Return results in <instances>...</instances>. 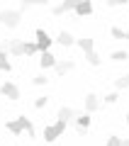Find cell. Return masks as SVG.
Returning <instances> with one entry per match:
<instances>
[{
	"label": "cell",
	"instance_id": "cell-1",
	"mask_svg": "<svg viewBox=\"0 0 129 146\" xmlns=\"http://www.w3.org/2000/svg\"><path fill=\"white\" fill-rule=\"evenodd\" d=\"M7 131H12V134H22V131H27V136L29 139H34V124H32L27 117H17V119L7 122Z\"/></svg>",
	"mask_w": 129,
	"mask_h": 146
},
{
	"label": "cell",
	"instance_id": "cell-2",
	"mask_svg": "<svg viewBox=\"0 0 129 146\" xmlns=\"http://www.w3.org/2000/svg\"><path fill=\"white\" fill-rule=\"evenodd\" d=\"M22 22V12L20 10H0V25H5L7 29H15Z\"/></svg>",
	"mask_w": 129,
	"mask_h": 146
},
{
	"label": "cell",
	"instance_id": "cell-3",
	"mask_svg": "<svg viewBox=\"0 0 129 146\" xmlns=\"http://www.w3.org/2000/svg\"><path fill=\"white\" fill-rule=\"evenodd\" d=\"M66 124H68V122H63V119L54 122V124H47V127H44V139H47V141H56L59 136H63Z\"/></svg>",
	"mask_w": 129,
	"mask_h": 146
},
{
	"label": "cell",
	"instance_id": "cell-4",
	"mask_svg": "<svg viewBox=\"0 0 129 146\" xmlns=\"http://www.w3.org/2000/svg\"><path fill=\"white\" fill-rule=\"evenodd\" d=\"M51 42H54V39H51L44 29H37V46H39V54H41V51H49Z\"/></svg>",
	"mask_w": 129,
	"mask_h": 146
},
{
	"label": "cell",
	"instance_id": "cell-5",
	"mask_svg": "<svg viewBox=\"0 0 129 146\" xmlns=\"http://www.w3.org/2000/svg\"><path fill=\"white\" fill-rule=\"evenodd\" d=\"M78 3H83V0H63V3H59V5L51 7V12L54 15H63V12H68V10H76Z\"/></svg>",
	"mask_w": 129,
	"mask_h": 146
},
{
	"label": "cell",
	"instance_id": "cell-6",
	"mask_svg": "<svg viewBox=\"0 0 129 146\" xmlns=\"http://www.w3.org/2000/svg\"><path fill=\"white\" fill-rule=\"evenodd\" d=\"M3 95H5L7 100H20V88H17L12 80H5V83H3Z\"/></svg>",
	"mask_w": 129,
	"mask_h": 146
},
{
	"label": "cell",
	"instance_id": "cell-7",
	"mask_svg": "<svg viewBox=\"0 0 129 146\" xmlns=\"http://www.w3.org/2000/svg\"><path fill=\"white\" fill-rule=\"evenodd\" d=\"M90 122H93L90 112H83V115H78V117H76V127H78V131H80V134H85V129L90 127Z\"/></svg>",
	"mask_w": 129,
	"mask_h": 146
},
{
	"label": "cell",
	"instance_id": "cell-8",
	"mask_svg": "<svg viewBox=\"0 0 129 146\" xmlns=\"http://www.w3.org/2000/svg\"><path fill=\"white\" fill-rule=\"evenodd\" d=\"M56 61H59V58L54 56L51 51H41V58H39V66L44 68V71H47V68H54V66H56Z\"/></svg>",
	"mask_w": 129,
	"mask_h": 146
},
{
	"label": "cell",
	"instance_id": "cell-9",
	"mask_svg": "<svg viewBox=\"0 0 129 146\" xmlns=\"http://www.w3.org/2000/svg\"><path fill=\"white\" fill-rule=\"evenodd\" d=\"M73 68H76V61H56V66H54V71L59 73V76H66V73H71Z\"/></svg>",
	"mask_w": 129,
	"mask_h": 146
},
{
	"label": "cell",
	"instance_id": "cell-10",
	"mask_svg": "<svg viewBox=\"0 0 129 146\" xmlns=\"http://www.w3.org/2000/svg\"><path fill=\"white\" fill-rule=\"evenodd\" d=\"M54 42H56V44H61V46L66 49V46H73V44H76V39H73V34H71V32H66V29H63V32H59V36L54 39Z\"/></svg>",
	"mask_w": 129,
	"mask_h": 146
},
{
	"label": "cell",
	"instance_id": "cell-11",
	"mask_svg": "<svg viewBox=\"0 0 129 146\" xmlns=\"http://www.w3.org/2000/svg\"><path fill=\"white\" fill-rule=\"evenodd\" d=\"M98 107H100V98L95 93H88L85 95V112H95Z\"/></svg>",
	"mask_w": 129,
	"mask_h": 146
},
{
	"label": "cell",
	"instance_id": "cell-12",
	"mask_svg": "<svg viewBox=\"0 0 129 146\" xmlns=\"http://www.w3.org/2000/svg\"><path fill=\"white\" fill-rule=\"evenodd\" d=\"M90 12H93V3H90V0H83V3H78V5H76V15L88 17Z\"/></svg>",
	"mask_w": 129,
	"mask_h": 146
},
{
	"label": "cell",
	"instance_id": "cell-13",
	"mask_svg": "<svg viewBox=\"0 0 129 146\" xmlns=\"http://www.w3.org/2000/svg\"><path fill=\"white\" fill-rule=\"evenodd\" d=\"M78 117V112L73 107H66V105H63L61 110H59V119H63V122H71V119H76Z\"/></svg>",
	"mask_w": 129,
	"mask_h": 146
},
{
	"label": "cell",
	"instance_id": "cell-14",
	"mask_svg": "<svg viewBox=\"0 0 129 146\" xmlns=\"http://www.w3.org/2000/svg\"><path fill=\"white\" fill-rule=\"evenodd\" d=\"M7 51H10L12 56H25V42H20V39H12Z\"/></svg>",
	"mask_w": 129,
	"mask_h": 146
},
{
	"label": "cell",
	"instance_id": "cell-15",
	"mask_svg": "<svg viewBox=\"0 0 129 146\" xmlns=\"http://www.w3.org/2000/svg\"><path fill=\"white\" fill-rule=\"evenodd\" d=\"M76 44H78V46H80L85 54L95 49V39H90V36H83V39H76Z\"/></svg>",
	"mask_w": 129,
	"mask_h": 146
},
{
	"label": "cell",
	"instance_id": "cell-16",
	"mask_svg": "<svg viewBox=\"0 0 129 146\" xmlns=\"http://www.w3.org/2000/svg\"><path fill=\"white\" fill-rule=\"evenodd\" d=\"M0 71H5V73L12 71V63L7 61V51H3V49H0Z\"/></svg>",
	"mask_w": 129,
	"mask_h": 146
},
{
	"label": "cell",
	"instance_id": "cell-17",
	"mask_svg": "<svg viewBox=\"0 0 129 146\" xmlns=\"http://www.w3.org/2000/svg\"><path fill=\"white\" fill-rule=\"evenodd\" d=\"M114 88H117V90H124V88H129V73H127V76H122V78H117V80H114Z\"/></svg>",
	"mask_w": 129,
	"mask_h": 146
},
{
	"label": "cell",
	"instance_id": "cell-18",
	"mask_svg": "<svg viewBox=\"0 0 129 146\" xmlns=\"http://www.w3.org/2000/svg\"><path fill=\"white\" fill-rule=\"evenodd\" d=\"M85 58H88V63H90V66H100V56L95 54V49H93V51H88V54H85Z\"/></svg>",
	"mask_w": 129,
	"mask_h": 146
},
{
	"label": "cell",
	"instance_id": "cell-19",
	"mask_svg": "<svg viewBox=\"0 0 129 146\" xmlns=\"http://www.w3.org/2000/svg\"><path fill=\"white\" fill-rule=\"evenodd\" d=\"M39 51V46H37V42H25V54L27 56H32V54Z\"/></svg>",
	"mask_w": 129,
	"mask_h": 146
},
{
	"label": "cell",
	"instance_id": "cell-20",
	"mask_svg": "<svg viewBox=\"0 0 129 146\" xmlns=\"http://www.w3.org/2000/svg\"><path fill=\"white\" fill-rule=\"evenodd\" d=\"M110 34H112L114 39H127V32L119 29V27H112V29H110Z\"/></svg>",
	"mask_w": 129,
	"mask_h": 146
},
{
	"label": "cell",
	"instance_id": "cell-21",
	"mask_svg": "<svg viewBox=\"0 0 129 146\" xmlns=\"http://www.w3.org/2000/svg\"><path fill=\"white\" fill-rule=\"evenodd\" d=\"M110 58H112V61H127L129 54L127 51H112V56H110Z\"/></svg>",
	"mask_w": 129,
	"mask_h": 146
},
{
	"label": "cell",
	"instance_id": "cell-22",
	"mask_svg": "<svg viewBox=\"0 0 129 146\" xmlns=\"http://www.w3.org/2000/svg\"><path fill=\"white\" fill-rule=\"evenodd\" d=\"M47 76H44V73H41V76H34V80H32V83H34V85H47Z\"/></svg>",
	"mask_w": 129,
	"mask_h": 146
},
{
	"label": "cell",
	"instance_id": "cell-23",
	"mask_svg": "<svg viewBox=\"0 0 129 146\" xmlns=\"http://www.w3.org/2000/svg\"><path fill=\"white\" fill-rule=\"evenodd\" d=\"M107 146H122V139H119V136H110V139H107Z\"/></svg>",
	"mask_w": 129,
	"mask_h": 146
},
{
	"label": "cell",
	"instance_id": "cell-24",
	"mask_svg": "<svg viewBox=\"0 0 129 146\" xmlns=\"http://www.w3.org/2000/svg\"><path fill=\"white\" fill-rule=\"evenodd\" d=\"M129 0H107V5L110 7H122V5H127Z\"/></svg>",
	"mask_w": 129,
	"mask_h": 146
},
{
	"label": "cell",
	"instance_id": "cell-25",
	"mask_svg": "<svg viewBox=\"0 0 129 146\" xmlns=\"http://www.w3.org/2000/svg\"><path fill=\"white\" fill-rule=\"evenodd\" d=\"M117 98H119L117 93H107V95H105V102H107V105H112V102H117Z\"/></svg>",
	"mask_w": 129,
	"mask_h": 146
},
{
	"label": "cell",
	"instance_id": "cell-26",
	"mask_svg": "<svg viewBox=\"0 0 129 146\" xmlns=\"http://www.w3.org/2000/svg\"><path fill=\"white\" fill-rule=\"evenodd\" d=\"M47 102H49V98H37V100H34V107H37V110H41Z\"/></svg>",
	"mask_w": 129,
	"mask_h": 146
},
{
	"label": "cell",
	"instance_id": "cell-27",
	"mask_svg": "<svg viewBox=\"0 0 129 146\" xmlns=\"http://www.w3.org/2000/svg\"><path fill=\"white\" fill-rule=\"evenodd\" d=\"M29 5H34V0H22V7H20V12H22V10H27Z\"/></svg>",
	"mask_w": 129,
	"mask_h": 146
},
{
	"label": "cell",
	"instance_id": "cell-28",
	"mask_svg": "<svg viewBox=\"0 0 129 146\" xmlns=\"http://www.w3.org/2000/svg\"><path fill=\"white\" fill-rule=\"evenodd\" d=\"M34 5H49V0H34Z\"/></svg>",
	"mask_w": 129,
	"mask_h": 146
},
{
	"label": "cell",
	"instance_id": "cell-29",
	"mask_svg": "<svg viewBox=\"0 0 129 146\" xmlns=\"http://www.w3.org/2000/svg\"><path fill=\"white\" fill-rule=\"evenodd\" d=\"M122 146H129V139H122Z\"/></svg>",
	"mask_w": 129,
	"mask_h": 146
},
{
	"label": "cell",
	"instance_id": "cell-30",
	"mask_svg": "<svg viewBox=\"0 0 129 146\" xmlns=\"http://www.w3.org/2000/svg\"><path fill=\"white\" fill-rule=\"evenodd\" d=\"M127 124H129V112H127Z\"/></svg>",
	"mask_w": 129,
	"mask_h": 146
},
{
	"label": "cell",
	"instance_id": "cell-31",
	"mask_svg": "<svg viewBox=\"0 0 129 146\" xmlns=\"http://www.w3.org/2000/svg\"><path fill=\"white\" fill-rule=\"evenodd\" d=\"M0 95H3V85H0Z\"/></svg>",
	"mask_w": 129,
	"mask_h": 146
},
{
	"label": "cell",
	"instance_id": "cell-32",
	"mask_svg": "<svg viewBox=\"0 0 129 146\" xmlns=\"http://www.w3.org/2000/svg\"><path fill=\"white\" fill-rule=\"evenodd\" d=\"M127 39H129V29H127Z\"/></svg>",
	"mask_w": 129,
	"mask_h": 146
}]
</instances>
